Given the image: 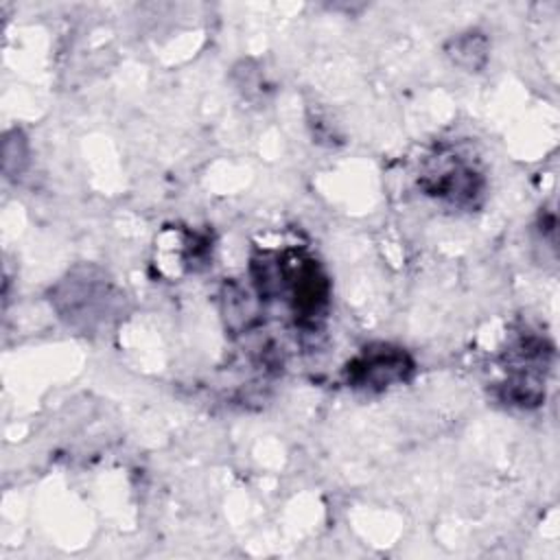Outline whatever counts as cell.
<instances>
[{
    "mask_svg": "<svg viewBox=\"0 0 560 560\" xmlns=\"http://www.w3.org/2000/svg\"><path fill=\"white\" fill-rule=\"evenodd\" d=\"M420 188L424 195L444 203L475 208L483 195V175L466 158L451 151H438L424 162Z\"/></svg>",
    "mask_w": 560,
    "mask_h": 560,
    "instance_id": "obj_1",
    "label": "cell"
},
{
    "mask_svg": "<svg viewBox=\"0 0 560 560\" xmlns=\"http://www.w3.org/2000/svg\"><path fill=\"white\" fill-rule=\"evenodd\" d=\"M413 359L407 350L392 343H370L343 368L346 383L354 389L383 392L392 385L409 381L413 374Z\"/></svg>",
    "mask_w": 560,
    "mask_h": 560,
    "instance_id": "obj_2",
    "label": "cell"
},
{
    "mask_svg": "<svg viewBox=\"0 0 560 560\" xmlns=\"http://www.w3.org/2000/svg\"><path fill=\"white\" fill-rule=\"evenodd\" d=\"M451 57L459 66L468 70H477L479 63L475 57H479V61H486V39L479 33H466L453 42Z\"/></svg>",
    "mask_w": 560,
    "mask_h": 560,
    "instance_id": "obj_3",
    "label": "cell"
}]
</instances>
